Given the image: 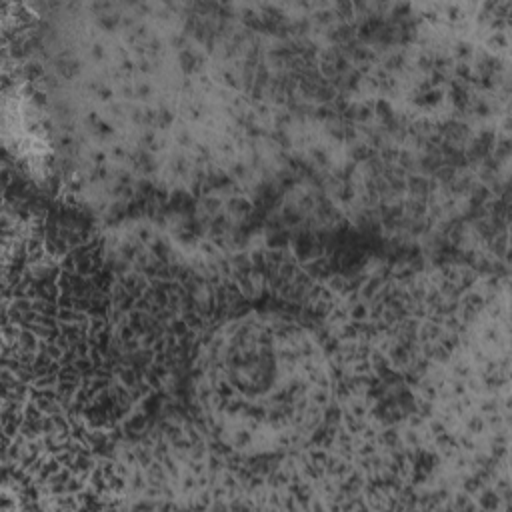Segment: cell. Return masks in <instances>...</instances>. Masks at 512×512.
<instances>
[{
    "label": "cell",
    "mask_w": 512,
    "mask_h": 512,
    "mask_svg": "<svg viewBox=\"0 0 512 512\" xmlns=\"http://www.w3.org/2000/svg\"><path fill=\"white\" fill-rule=\"evenodd\" d=\"M330 296L312 284H216L176 330V406L214 454L266 470L336 432L346 358Z\"/></svg>",
    "instance_id": "1"
}]
</instances>
